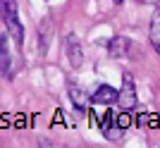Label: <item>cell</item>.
<instances>
[{
  "mask_svg": "<svg viewBox=\"0 0 160 148\" xmlns=\"http://www.w3.org/2000/svg\"><path fill=\"white\" fill-rule=\"evenodd\" d=\"M0 14H2V22L7 27V34L12 36L17 46H22L24 43V29H22V22L17 17V0H0Z\"/></svg>",
  "mask_w": 160,
  "mask_h": 148,
  "instance_id": "6da1fadb",
  "label": "cell"
},
{
  "mask_svg": "<svg viewBox=\"0 0 160 148\" xmlns=\"http://www.w3.org/2000/svg\"><path fill=\"white\" fill-rule=\"evenodd\" d=\"M117 105L122 110H132L136 105V86H134V76L132 74H124V84L120 88V96H117Z\"/></svg>",
  "mask_w": 160,
  "mask_h": 148,
  "instance_id": "7a4b0ae2",
  "label": "cell"
},
{
  "mask_svg": "<svg viewBox=\"0 0 160 148\" xmlns=\"http://www.w3.org/2000/svg\"><path fill=\"white\" fill-rule=\"evenodd\" d=\"M117 96H120V91L115 86H110V84H98L96 91L91 93V103H96V105H112V103H117Z\"/></svg>",
  "mask_w": 160,
  "mask_h": 148,
  "instance_id": "3957f363",
  "label": "cell"
},
{
  "mask_svg": "<svg viewBox=\"0 0 160 148\" xmlns=\"http://www.w3.org/2000/svg\"><path fill=\"white\" fill-rule=\"evenodd\" d=\"M65 50H67V60H69V65H72V67H81L84 53H81V43H79V36H77V34H67Z\"/></svg>",
  "mask_w": 160,
  "mask_h": 148,
  "instance_id": "277c9868",
  "label": "cell"
},
{
  "mask_svg": "<svg viewBox=\"0 0 160 148\" xmlns=\"http://www.w3.org/2000/svg\"><path fill=\"white\" fill-rule=\"evenodd\" d=\"M108 53L112 57H127L132 53V41L127 36H112L108 41Z\"/></svg>",
  "mask_w": 160,
  "mask_h": 148,
  "instance_id": "5b68a950",
  "label": "cell"
},
{
  "mask_svg": "<svg viewBox=\"0 0 160 148\" xmlns=\"http://www.w3.org/2000/svg\"><path fill=\"white\" fill-rule=\"evenodd\" d=\"M100 129H103V134H105V139H110V141H120V136L124 129L117 124V117H115L112 112L105 115V120L100 122Z\"/></svg>",
  "mask_w": 160,
  "mask_h": 148,
  "instance_id": "8992f818",
  "label": "cell"
},
{
  "mask_svg": "<svg viewBox=\"0 0 160 148\" xmlns=\"http://www.w3.org/2000/svg\"><path fill=\"white\" fill-rule=\"evenodd\" d=\"M0 74L12 76V55L7 46V36H0Z\"/></svg>",
  "mask_w": 160,
  "mask_h": 148,
  "instance_id": "52a82bcc",
  "label": "cell"
},
{
  "mask_svg": "<svg viewBox=\"0 0 160 148\" xmlns=\"http://www.w3.org/2000/svg\"><path fill=\"white\" fill-rule=\"evenodd\" d=\"M69 98H72V105H74V110L77 112H86V103H88V98H86V91L84 88H79L77 84H69Z\"/></svg>",
  "mask_w": 160,
  "mask_h": 148,
  "instance_id": "ba28073f",
  "label": "cell"
},
{
  "mask_svg": "<svg viewBox=\"0 0 160 148\" xmlns=\"http://www.w3.org/2000/svg\"><path fill=\"white\" fill-rule=\"evenodd\" d=\"M148 38H151V46H153V50L160 55V10H155L153 17H151V27H148Z\"/></svg>",
  "mask_w": 160,
  "mask_h": 148,
  "instance_id": "9c48e42d",
  "label": "cell"
},
{
  "mask_svg": "<svg viewBox=\"0 0 160 148\" xmlns=\"http://www.w3.org/2000/svg\"><path fill=\"white\" fill-rule=\"evenodd\" d=\"M50 36H53V22L43 19V24H41V29H38V50H41V53H46V50H48Z\"/></svg>",
  "mask_w": 160,
  "mask_h": 148,
  "instance_id": "30bf717a",
  "label": "cell"
},
{
  "mask_svg": "<svg viewBox=\"0 0 160 148\" xmlns=\"http://www.w3.org/2000/svg\"><path fill=\"white\" fill-rule=\"evenodd\" d=\"M117 124H120L122 129H127L129 124H132V117H129V115H127V110H122V115H120V117H117Z\"/></svg>",
  "mask_w": 160,
  "mask_h": 148,
  "instance_id": "8fae6325",
  "label": "cell"
},
{
  "mask_svg": "<svg viewBox=\"0 0 160 148\" xmlns=\"http://www.w3.org/2000/svg\"><path fill=\"white\" fill-rule=\"evenodd\" d=\"M112 2H115V5H122V2H124V0H112Z\"/></svg>",
  "mask_w": 160,
  "mask_h": 148,
  "instance_id": "7c38bea8",
  "label": "cell"
}]
</instances>
